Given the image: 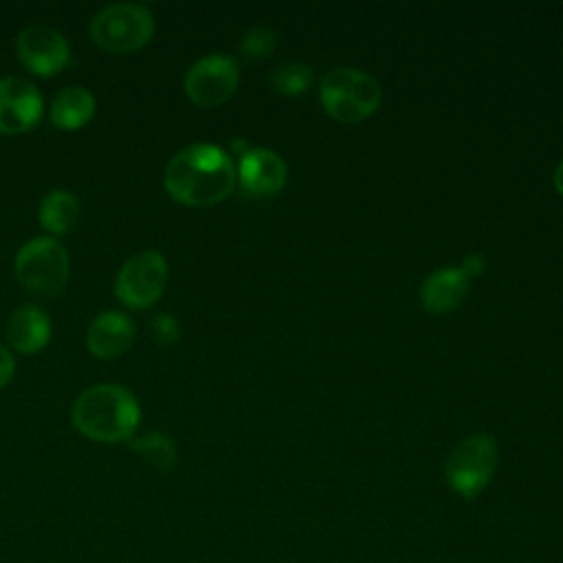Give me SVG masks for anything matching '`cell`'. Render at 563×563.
Instances as JSON below:
<instances>
[{"instance_id": "4fadbf2b", "label": "cell", "mask_w": 563, "mask_h": 563, "mask_svg": "<svg viewBox=\"0 0 563 563\" xmlns=\"http://www.w3.org/2000/svg\"><path fill=\"white\" fill-rule=\"evenodd\" d=\"M7 339L22 354L40 352L51 339V319L37 306H20L9 314Z\"/></svg>"}, {"instance_id": "ffe728a7", "label": "cell", "mask_w": 563, "mask_h": 563, "mask_svg": "<svg viewBox=\"0 0 563 563\" xmlns=\"http://www.w3.org/2000/svg\"><path fill=\"white\" fill-rule=\"evenodd\" d=\"M150 332L152 336L163 343V345H169L174 341H178L180 336V328H178V321L172 317V314H156L152 321H150Z\"/></svg>"}, {"instance_id": "8992f818", "label": "cell", "mask_w": 563, "mask_h": 563, "mask_svg": "<svg viewBox=\"0 0 563 563\" xmlns=\"http://www.w3.org/2000/svg\"><path fill=\"white\" fill-rule=\"evenodd\" d=\"M499 462L497 444L490 435L477 433L464 438L449 455L444 475L446 484L462 497H477L493 479Z\"/></svg>"}, {"instance_id": "3957f363", "label": "cell", "mask_w": 563, "mask_h": 563, "mask_svg": "<svg viewBox=\"0 0 563 563\" xmlns=\"http://www.w3.org/2000/svg\"><path fill=\"white\" fill-rule=\"evenodd\" d=\"M378 81L356 68H334L319 86L323 110L341 123H358L376 112L380 106Z\"/></svg>"}, {"instance_id": "2e32d148", "label": "cell", "mask_w": 563, "mask_h": 563, "mask_svg": "<svg viewBox=\"0 0 563 563\" xmlns=\"http://www.w3.org/2000/svg\"><path fill=\"white\" fill-rule=\"evenodd\" d=\"M77 216H79V200L66 189H55L46 194L44 200L40 202V222L51 233L70 231Z\"/></svg>"}, {"instance_id": "7a4b0ae2", "label": "cell", "mask_w": 563, "mask_h": 563, "mask_svg": "<svg viewBox=\"0 0 563 563\" xmlns=\"http://www.w3.org/2000/svg\"><path fill=\"white\" fill-rule=\"evenodd\" d=\"M70 418L77 431L86 438L97 442H119L132 438L141 420V409L125 387L101 383L79 394Z\"/></svg>"}, {"instance_id": "8fae6325", "label": "cell", "mask_w": 563, "mask_h": 563, "mask_svg": "<svg viewBox=\"0 0 563 563\" xmlns=\"http://www.w3.org/2000/svg\"><path fill=\"white\" fill-rule=\"evenodd\" d=\"M238 178L249 196H273L286 185V165L282 156L271 150H246L240 158Z\"/></svg>"}, {"instance_id": "52a82bcc", "label": "cell", "mask_w": 563, "mask_h": 563, "mask_svg": "<svg viewBox=\"0 0 563 563\" xmlns=\"http://www.w3.org/2000/svg\"><path fill=\"white\" fill-rule=\"evenodd\" d=\"M167 284V262L158 251L132 255L114 279V292L128 308L152 306Z\"/></svg>"}, {"instance_id": "9c48e42d", "label": "cell", "mask_w": 563, "mask_h": 563, "mask_svg": "<svg viewBox=\"0 0 563 563\" xmlns=\"http://www.w3.org/2000/svg\"><path fill=\"white\" fill-rule=\"evenodd\" d=\"M15 53L31 73L42 77L59 73L70 59L66 37L48 24L26 26L15 40Z\"/></svg>"}, {"instance_id": "5b68a950", "label": "cell", "mask_w": 563, "mask_h": 563, "mask_svg": "<svg viewBox=\"0 0 563 563\" xmlns=\"http://www.w3.org/2000/svg\"><path fill=\"white\" fill-rule=\"evenodd\" d=\"M15 277L31 292L53 295L64 288L70 273L68 251L55 238H33L15 253Z\"/></svg>"}, {"instance_id": "7402d4cb", "label": "cell", "mask_w": 563, "mask_h": 563, "mask_svg": "<svg viewBox=\"0 0 563 563\" xmlns=\"http://www.w3.org/2000/svg\"><path fill=\"white\" fill-rule=\"evenodd\" d=\"M468 279L471 277H475V275H479L482 271H484V257H479V255H468L464 262H462V268H460Z\"/></svg>"}, {"instance_id": "603a6c76", "label": "cell", "mask_w": 563, "mask_h": 563, "mask_svg": "<svg viewBox=\"0 0 563 563\" xmlns=\"http://www.w3.org/2000/svg\"><path fill=\"white\" fill-rule=\"evenodd\" d=\"M554 187H556V191L563 196V161L556 165V169H554Z\"/></svg>"}, {"instance_id": "6da1fadb", "label": "cell", "mask_w": 563, "mask_h": 563, "mask_svg": "<svg viewBox=\"0 0 563 563\" xmlns=\"http://www.w3.org/2000/svg\"><path fill=\"white\" fill-rule=\"evenodd\" d=\"M163 180L174 200L189 207H209L233 191L238 174L222 147L194 143L167 163Z\"/></svg>"}, {"instance_id": "44dd1931", "label": "cell", "mask_w": 563, "mask_h": 563, "mask_svg": "<svg viewBox=\"0 0 563 563\" xmlns=\"http://www.w3.org/2000/svg\"><path fill=\"white\" fill-rule=\"evenodd\" d=\"M13 372H15V361L11 352L0 343V389L13 378Z\"/></svg>"}, {"instance_id": "e0dca14e", "label": "cell", "mask_w": 563, "mask_h": 563, "mask_svg": "<svg viewBox=\"0 0 563 563\" xmlns=\"http://www.w3.org/2000/svg\"><path fill=\"white\" fill-rule=\"evenodd\" d=\"M130 446L158 471H169L176 462V446L165 433H158V431L143 433L141 438L130 440Z\"/></svg>"}, {"instance_id": "d6986e66", "label": "cell", "mask_w": 563, "mask_h": 563, "mask_svg": "<svg viewBox=\"0 0 563 563\" xmlns=\"http://www.w3.org/2000/svg\"><path fill=\"white\" fill-rule=\"evenodd\" d=\"M277 44V37L273 31L268 29H251L244 33L242 42H240V51L244 57H251V59H262V57H268L273 53Z\"/></svg>"}, {"instance_id": "ac0fdd59", "label": "cell", "mask_w": 563, "mask_h": 563, "mask_svg": "<svg viewBox=\"0 0 563 563\" xmlns=\"http://www.w3.org/2000/svg\"><path fill=\"white\" fill-rule=\"evenodd\" d=\"M271 81L284 95H299L312 84V73H310L308 66L297 64V62L295 64H282L273 73Z\"/></svg>"}, {"instance_id": "5bb4252c", "label": "cell", "mask_w": 563, "mask_h": 563, "mask_svg": "<svg viewBox=\"0 0 563 563\" xmlns=\"http://www.w3.org/2000/svg\"><path fill=\"white\" fill-rule=\"evenodd\" d=\"M468 292V277L460 268H440L429 275L420 288L427 312L440 314L453 310Z\"/></svg>"}, {"instance_id": "9a60e30c", "label": "cell", "mask_w": 563, "mask_h": 563, "mask_svg": "<svg viewBox=\"0 0 563 563\" xmlns=\"http://www.w3.org/2000/svg\"><path fill=\"white\" fill-rule=\"evenodd\" d=\"M95 114V97L81 86L62 88L51 106V121L62 130H77Z\"/></svg>"}, {"instance_id": "ba28073f", "label": "cell", "mask_w": 563, "mask_h": 563, "mask_svg": "<svg viewBox=\"0 0 563 563\" xmlns=\"http://www.w3.org/2000/svg\"><path fill=\"white\" fill-rule=\"evenodd\" d=\"M240 70L235 59L227 55H207L198 59L185 75V92L200 108L224 103L238 88Z\"/></svg>"}, {"instance_id": "30bf717a", "label": "cell", "mask_w": 563, "mask_h": 563, "mask_svg": "<svg viewBox=\"0 0 563 563\" xmlns=\"http://www.w3.org/2000/svg\"><path fill=\"white\" fill-rule=\"evenodd\" d=\"M40 90L22 77L0 79V134H20L37 125L42 117Z\"/></svg>"}, {"instance_id": "277c9868", "label": "cell", "mask_w": 563, "mask_h": 563, "mask_svg": "<svg viewBox=\"0 0 563 563\" xmlns=\"http://www.w3.org/2000/svg\"><path fill=\"white\" fill-rule=\"evenodd\" d=\"M154 33V15L147 7L117 2L101 9L90 22L92 42L108 53H132Z\"/></svg>"}, {"instance_id": "7c38bea8", "label": "cell", "mask_w": 563, "mask_h": 563, "mask_svg": "<svg viewBox=\"0 0 563 563\" xmlns=\"http://www.w3.org/2000/svg\"><path fill=\"white\" fill-rule=\"evenodd\" d=\"M134 323L123 312L110 310L92 319L86 332L88 350L99 358H117L134 343Z\"/></svg>"}]
</instances>
